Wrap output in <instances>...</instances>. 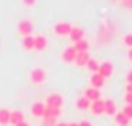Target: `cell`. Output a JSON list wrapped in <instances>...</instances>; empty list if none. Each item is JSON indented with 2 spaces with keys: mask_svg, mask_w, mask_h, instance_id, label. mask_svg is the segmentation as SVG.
I'll list each match as a JSON object with an SVG mask.
<instances>
[{
  "mask_svg": "<svg viewBox=\"0 0 132 126\" xmlns=\"http://www.w3.org/2000/svg\"><path fill=\"white\" fill-rule=\"evenodd\" d=\"M30 82L35 84V86H42V84L47 81V72H45L44 67H34L29 74Z\"/></svg>",
  "mask_w": 132,
  "mask_h": 126,
  "instance_id": "1",
  "label": "cell"
},
{
  "mask_svg": "<svg viewBox=\"0 0 132 126\" xmlns=\"http://www.w3.org/2000/svg\"><path fill=\"white\" fill-rule=\"evenodd\" d=\"M62 104H64V97L59 93H50L47 96V99H45V106H48V108H59L60 109Z\"/></svg>",
  "mask_w": 132,
  "mask_h": 126,
  "instance_id": "2",
  "label": "cell"
},
{
  "mask_svg": "<svg viewBox=\"0 0 132 126\" xmlns=\"http://www.w3.org/2000/svg\"><path fill=\"white\" fill-rule=\"evenodd\" d=\"M19 34L22 37H27V36H32V32H34V24H32V20H29V19H23V20H20L19 22Z\"/></svg>",
  "mask_w": 132,
  "mask_h": 126,
  "instance_id": "3",
  "label": "cell"
},
{
  "mask_svg": "<svg viewBox=\"0 0 132 126\" xmlns=\"http://www.w3.org/2000/svg\"><path fill=\"white\" fill-rule=\"evenodd\" d=\"M70 29H72V25L69 22H57L54 25V32H55V36H59V37H69V34H70Z\"/></svg>",
  "mask_w": 132,
  "mask_h": 126,
  "instance_id": "4",
  "label": "cell"
},
{
  "mask_svg": "<svg viewBox=\"0 0 132 126\" xmlns=\"http://www.w3.org/2000/svg\"><path fill=\"white\" fill-rule=\"evenodd\" d=\"M112 72H114V66H112L110 61H104V62L99 64V71H97V74H100L104 79H109L110 76H112Z\"/></svg>",
  "mask_w": 132,
  "mask_h": 126,
  "instance_id": "5",
  "label": "cell"
},
{
  "mask_svg": "<svg viewBox=\"0 0 132 126\" xmlns=\"http://www.w3.org/2000/svg\"><path fill=\"white\" fill-rule=\"evenodd\" d=\"M75 55H77V52H75V49L70 45V47H65L64 51H62L60 57H62V61H64V62H67V64H72V62L75 61Z\"/></svg>",
  "mask_w": 132,
  "mask_h": 126,
  "instance_id": "6",
  "label": "cell"
},
{
  "mask_svg": "<svg viewBox=\"0 0 132 126\" xmlns=\"http://www.w3.org/2000/svg\"><path fill=\"white\" fill-rule=\"evenodd\" d=\"M44 111H45V103H40V101H35L30 106V114L34 118H44Z\"/></svg>",
  "mask_w": 132,
  "mask_h": 126,
  "instance_id": "7",
  "label": "cell"
},
{
  "mask_svg": "<svg viewBox=\"0 0 132 126\" xmlns=\"http://www.w3.org/2000/svg\"><path fill=\"white\" fill-rule=\"evenodd\" d=\"M47 37L45 36H37V37H34V51H39V52H42V51H45L47 49Z\"/></svg>",
  "mask_w": 132,
  "mask_h": 126,
  "instance_id": "8",
  "label": "cell"
},
{
  "mask_svg": "<svg viewBox=\"0 0 132 126\" xmlns=\"http://www.w3.org/2000/svg\"><path fill=\"white\" fill-rule=\"evenodd\" d=\"M89 111L95 116H100L104 114V99H97V101H92L89 106Z\"/></svg>",
  "mask_w": 132,
  "mask_h": 126,
  "instance_id": "9",
  "label": "cell"
},
{
  "mask_svg": "<svg viewBox=\"0 0 132 126\" xmlns=\"http://www.w3.org/2000/svg\"><path fill=\"white\" fill-rule=\"evenodd\" d=\"M104 113L109 114V116H116L117 113V104L114 99H105L104 101Z\"/></svg>",
  "mask_w": 132,
  "mask_h": 126,
  "instance_id": "10",
  "label": "cell"
},
{
  "mask_svg": "<svg viewBox=\"0 0 132 126\" xmlns=\"http://www.w3.org/2000/svg\"><path fill=\"white\" fill-rule=\"evenodd\" d=\"M23 120H25V116H23V113H22V111H19V109L10 111V121H9V124L17 126L19 123H22Z\"/></svg>",
  "mask_w": 132,
  "mask_h": 126,
  "instance_id": "11",
  "label": "cell"
},
{
  "mask_svg": "<svg viewBox=\"0 0 132 126\" xmlns=\"http://www.w3.org/2000/svg\"><path fill=\"white\" fill-rule=\"evenodd\" d=\"M104 82H105V79H104L100 74H97V72L90 74V87H95V89H100V87L104 86Z\"/></svg>",
  "mask_w": 132,
  "mask_h": 126,
  "instance_id": "12",
  "label": "cell"
},
{
  "mask_svg": "<svg viewBox=\"0 0 132 126\" xmlns=\"http://www.w3.org/2000/svg\"><path fill=\"white\" fill-rule=\"evenodd\" d=\"M69 37L72 39V42H77V40L84 39V29H82V27H74V25H72Z\"/></svg>",
  "mask_w": 132,
  "mask_h": 126,
  "instance_id": "13",
  "label": "cell"
},
{
  "mask_svg": "<svg viewBox=\"0 0 132 126\" xmlns=\"http://www.w3.org/2000/svg\"><path fill=\"white\" fill-rule=\"evenodd\" d=\"M84 96L87 97L90 103H92V101H97V99H100V89H95V87H89V89H85Z\"/></svg>",
  "mask_w": 132,
  "mask_h": 126,
  "instance_id": "14",
  "label": "cell"
},
{
  "mask_svg": "<svg viewBox=\"0 0 132 126\" xmlns=\"http://www.w3.org/2000/svg\"><path fill=\"white\" fill-rule=\"evenodd\" d=\"M89 59H90V54H89V52H77L74 64H77V66H85V64L89 62Z\"/></svg>",
  "mask_w": 132,
  "mask_h": 126,
  "instance_id": "15",
  "label": "cell"
},
{
  "mask_svg": "<svg viewBox=\"0 0 132 126\" xmlns=\"http://www.w3.org/2000/svg\"><path fill=\"white\" fill-rule=\"evenodd\" d=\"M114 120H116L117 126H129V123H130V120L122 113V111H117L116 116H114Z\"/></svg>",
  "mask_w": 132,
  "mask_h": 126,
  "instance_id": "16",
  "label": "cell"
},
{
  "mask_svg": "<svg viewBox=\"0 0 132 126\" xmlns=\"http://www.w3.org/2000/svg\"><path fill=\"white\" fill-rule=\"evenodd\" d=\"M72 47L75 49V52H89V42L85 40V39H80V40L74 42Z\"/></svg>",
  "mask_w": 132,
  "mask_h": 126,
  "instance_id": "17",
  "label": "cell"
},
{
  "mask_svg": "<svg viewBox=\"0 0 132 126\" xmlns=\"http://www.w3.org/2000/svg\"><path fill=\"white\" fill-rule=\"evenodd\" d=\"M60 116V109L59 108H48V106H45V111H44V118H57ZM42 118V120H44Z\"/></svg>",
  "mask_w": 132,
  "mask_h": 126,
  "instance_id": "18",
  "label": "cell"
},
{
  "mask_svg": "<svg viewBox=\"0 0 132 126\" xmlns=\"http://www.w3.org/2000/svg\"><path fill=\"white\" fill-rule=\"evenodd\" d=\"M89 106H90V101L85 96H80L77 101H75V108H77V109H80V111L89 109Z\"/></svg>",
  "mask_w": 132,
  "mask_h": 126,
  "instance_id": "19",
  "label": "cell"
},
{
  "mask_svg": "<svg viewBox=\"0 0 132 126\" xmlns=\"http://www.w3.org/2000/svg\"><path fill=\"white\" fill-rule=\"evenodd\" d=\"M9 121H10V109H7V108H0V124L7 126Z\"/></svg>",
  "mask_w": 132,
  "mask_h": 126,
  "instance_id": "20",
  "label": "cell"
},
{
  "mask_svg": "<svg viewBox=\"0 0 132 126\" xmlns=\"http://www.w3.org/2000/svg\"><path fill=\"white\" fill-rule=\"evenodd\" d=\"M22 47L25 51H34V36L22 37Z\"/></svg>",
  "mask_w": 132,
  "mask_h": 126,
  "instance_id": "21",
  "label": "cell"
},
{
  "mask_svg": "<svg viewBox=\"0 0 132 126\" xmlns=\"http://www.w3.org/2000/svg\"><path fill=\"white\" fill-rule=\"evenodd\" d=\"M99 64H100V62L97 61V59L90 57V59H89V62L85 64V67H87L89 71H90V74H94V72H97V71H99Z\"/></svg>",
  "mask_w": 132,
  "mask_h": 126,
  "instance_id": "22",
  "label": "cell"
},
{
  "mask_svg": "<svg viewBox=\"0 0 132 126\" xmlns=\"http://www.w3.org/2000/svg\"><path fill=\"white\" fill-rule=\"evenodd\" d=\"M122 42H124V45H126L127 49H132V32H127L126 36H124Z\"/></svg>",
  "mask_w": 132,
  "mask_h": 126,
  "instance_id": "23",
  "label": "cell"
},
{
  "mask_svg": "<svg viewBox=\"0 0 132 126\" xmlns=\"http://www.w3.org/2000/svg\"><path fill=\"white\" fill-rule=\"evenodd\" d=\"M55 124H57L55 118H44V121H42V126H55Z\"/></svg>",
  "mask_w": 132,
  "mask_h": 126,
  "instance_id": "24",
  "label": "cell"
},
{
  "mask_svg": "<svg viewBox=\"0 0 132 126\" xmlns=\"http://www.w3.org/2000/svg\"><path fill=\"white\" fill-rule=\"evenodd\" d=\"M122 113H124V114H126V116L132 121V106H130V104H126V108L122 109Z\"/></svg>",
  "mask_w": 132,
  "mask_h": 126,
  "instance_id": "25",
  "label": "cell"
},
{
  "mask_svg": "<svg viewBox=\"0 0 132 126\" xmlns=\"http://www.w3.org/2000/svg\"><path fill=\"white\" fill-rule=\"evenodd\" d=\"M124 101H126V104H130V106H132V93H126V94H124Z\"/></svg>",
  "mask_w": 132,
  "mask_h": 126,
  "instance_id": "26",
  "label": "cell"
},
{
  "mask_svg": "<svg viewBox=\"0 0 132 126\" xmlns=\"http://www.w3.org/2000/svg\"><path fill=\"white\" fill-rule=\"evenodd\" d=\"M35 2H37V0H22V3L25 7H34V5H35Z\"/></svg>",
  "mask_w": 132,
  "mask_h": 126,
  "instance_id": "27",
  "label": "cell"
},
{
  "mask_svg": "<svg viewBox=\"0 0 132 126\" xmlns=\"http://www.w3.org/2000/svg\"><path fill=\"white\" fill-rule=\"evenodd\" d=\"M77 126H92V123H90V121H87V120H82L80 123H77Z\"/></svg>",
  "mask_w": 132,
  "mask_h": 126,
  "instance_id": "28",
  "label": "cell"
},
{
  "mask_svg": "<svg viewBox=\"0 0 132 126\" xmlns=\"http://www.w3.org/2000/svg\"><path fill=\"white\" fill-rule=\"evenodd\" d=\"M126 81H127V84H132V71H129V72H127V76H126Z\"/></svg>",
  "mask_w": 132,
  "mask_h": 126,
  "instance_id": "29",
  "label": "cell"
},
{
  "mask_svg": "<svg viewBox=\"0 0 132 126\" xmlns=\"http://www.w3.org/2000/svg\"><path fill=\"white\" fill-rule=\"evenodd\" d=\"M124 2V5L127 7V9H132V0H122Z\"/></svg>",
  "mask_w": 132,
  "mask_h": 126,
  "instance_id": "30",
  "label": "cell"
},
{
  "mask_svg": "<svg viewBox=\"0 0 132 126\" xmlns=\"http://www.w3.org/2000/svg\"><path fill=\"white\" fill-rule=\"evenodd\" d=\"M127 59L132 62V49H127Z\"/></svg>",
  "mask_w": 132,
  "mask_h": 126,
  "instance_id": "31",
  "label": "cell"
},
{
  "mask_svg": "<svg viewBox=\"0 0 132 126\" xmlns=\"http://www.w3.org/2000/svg\"><path fill=\"white\" fill-rule=\"evenodd\" d=\"M17 126H30V123H29V121H25V120H23L22 123H19Z\"/></svg>",
  "mask_w": 132,
  "mask_h": 126,
  "instance_id": "32",
  "label": "cell"
},
{
  "mask_svg": "<svg viewBox=\"0 0 132 126\" xmlns=\"http://www.w3.org/2000/svg\"><path fill=\"white\" fill-rule=\"evenodd\" d=\"M126 93H132V84H127L126 86Z\"/></svg>",
  "mask_w": 132,
  "mask_h": 126,
  "instance_id": "33",
  "label": "cell"
},
{
  "mask_svg": "<svg viewBox=\"0 0 132 126\" xmlns=\"http://www.w3.org/2000/svg\"><path fill=\"white\" fill-rule=\"evenodd\" d=\"M55 126H67V123H57Z\"/></svg>",
  "mask_w": 132,
  "mask_h": 126,
  "instance_id": "34",
  "label": "cell"
},
{
  "mask_svg": "<svg viewBox=\"0 0 132 126\" xmlns=\"http://www.w3.org/2000/svg\"><path fill=\"white\" fill-rule=\"evenodd\" d=\"M67 126H77V123H67Z\"/></svg>",
  "mask_w": 132,
  "mask_h": 126,
  "instance_id": "35",
  "label": "cell"
}]
</instances>
